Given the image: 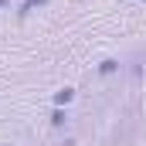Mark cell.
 Here are the masks:
<instances>
[{"instance_id": "5", "label": "cell", "mask_w": 146, "mask_h": 146, "mask_svg": "<svg viewBox=\"0 0 146 146\" xmlns=\"http://www.w3.org/2000/svg\"><path fill=\"white\" fill-rule=\"evenodd\" d=\"M0 10H10V0H0Z\"/></svg>"}, {"instance_id": "4", "label": "cell", "mask_w": 146, "mask_h": 146, "mask_svg": "<svg viewBox=\"0 0 146 146\" xmlns=\"http://www.w3.org/2000/svg\"><path fill=\"white\" fill-rule=\"evenodd\" d=\"M48 119H51V126H54V129H65V126H68V109H61V106H54Z\"/></svg>"}, {"instance_id": "2", "label": "cell", "mask_w": 146, "mask_h": 146, "mask_svg": "<svg viewBox=\"0 0 146 146\" xmlns=\"http://www.w3.org/2000/svg\"><path fill=\"white\" fill-rule=\"evenodd\" d=\"M48 3H51V0H24V3L17 7V17H21V21H27V17H31L34 10H41V7H48Z\"/></svg>"}, {"instance_id": "3", "label": "cell", "mask_w": 146, "mask_h": 146, "mask_svg": "<svg viewBox=\"0 0 146 146\" xmlns=\"http://www.w3.org/2000/svg\"><path fill=\"white\" fill-rule=\"evenodd\" d=\"M95 72H99V78H112V75L119 72V58H102Z\"/></svg>"}, {"instance_id": "1", "label": "cell", "mask_w": 146, "mask_h": 146, "mask_svg": "<svg viewBox=\"0 0 146 146\" xmlns=\"http://www.w3.org/2000/svg\"><path fill=\"white\" fill-rule=\"evenodd\" d=\"M75 95H78V92H75L72 85H65V88H58V92L51 95V102H54V106H61V109H68V106L75 102Z\"/></svg>"}]
</instances>
